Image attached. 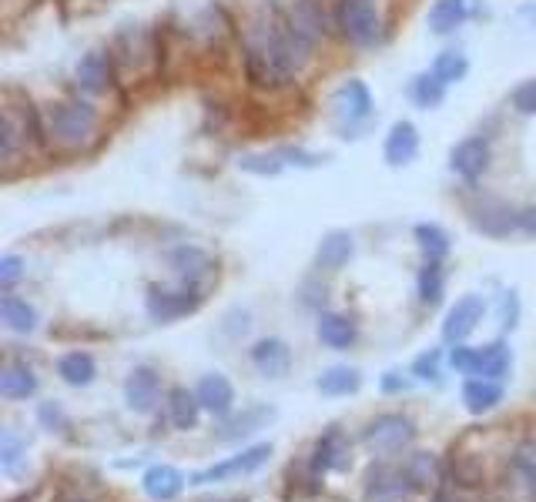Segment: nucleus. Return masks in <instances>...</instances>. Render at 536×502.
<instances>
[{
	"instance_id": "33",
	"label": "nucleus",
	"mask_w": 536,
	"mask_h": 502,
	"mask_svg": "<svg viewBox=\"0 0 536 502\" xmlns=\"http://www.w3.org/2000/svg\"><path fill=\"white\" fill-rule=\"evenodd\" d=\"M362 389V375L359 369H349V365H332L319 375V392L322 395H352Z\"/></svg>"
},
{
	"instance_id": "26",
	"label": "nucleus",
	"mask_w": 536,
	"mask_h": 502,
	"mask_svg": "<svg viewBox=\"0 0 536 502\" xmlns=\"http://www.w3.org/2000/svg\"><path fill=\"white\" fill-rule=\"evenodd\" d=\"M57 375L67 382V385H74V389H84V385H91L94 382V375H98V365H94V359L88 352H67L57 359Z\"/></svg>"
},
{
	"instance_id": "25",
	"label": "nucleus",
	"mask_w": 536,
	"mask_h": 502,
	"mask_svg": "<svg viewBox=\"0 0 536 502\" xmlns=\"http://www.w3.org/2000/svg\"><path fill=\"white\" fill-rule=\"evenodd\" d=\"M476 228H480L483 235L503 238V235H510L513 228H520V215L500 205V201H490V205H483L476 211Z\"/></svg>"
},
{
	"instance_id": "30",
	"label": "nucleus",
	"mask_w": 536,
	"mask_h": 502,
	"mask_svg": "<svg viewBox=\"0 0 536 502\" xmlns=\"http://www.w3.org/2000/svg\"><path fill=\"white\" fill-rule=\"evenodd\" d=\"M0 318L11 332H21V335H31L37 328V312L34 305H27L24 298L17 295H4L0 298Z\"/></svg>"
},
{
	"instance_id": "24",
	"label": "nucleus",
	"mask_w": 536,
	"mask_h": 502,
	"mask_svg": "<svg viewBox=\"0 0 536 502\" xmlns=\"http://www.w3.org/2000/svg\"><path fill=\"white\" fill-rule=\"evenodd\" d=\"M463 402L473 415H483L503 402V385L496 379H469L463 385Z\"/></svg>"
},
{
	"instance_id": "4",
	"label": "nucleus",
	"mask_w": 536,
	"mask_h": 502,
	"mask_svg": "<svg viewBox=\"0 0 536 502\" xmlns=\"http://www.w3.org/2000/svg\"><path fill=\"white\" fill-rule=\"evenodd\" d=\"M335 24H339L346 41L359 47L376 44L382 34V17H379L376 0H339V7H335Z\"/></svg>"
},
{
	"instance_id": "19",
	"label": "nucleus",
	"mask_w": 536,
	"mask_h": 502,
	"mask_svg": "<svg viewBox=\"0 0 536 502\" xmlns=\"http://www.w3.org/2000/svg\"><path fill=\"white\" fill-rule=\"evenodd\" d=\"M352 251H356V245H352V235L349 231H329V235H322L319 248H315V268L319 272H339V268L349 265Z\"/></svg>"
},
{
	"instance_id": "23",
	"label": "nucleus",
	"mask_w": 536,
	"mask_h": 502,
	"mask_svg": "<svg viewBox=\"0 0 536 502\" xmlns=\"http://www.w3.org/2000/svg\"><path fill=\"white\" fill-rule=\"evenodd\" d=\"M335 108L349 121H366L372 114V94L362 81H346L335 91Z\"/></svg>"
},
{
	"instance_id": "37",
	"label": "nucleus",
	"mask_w": 536,
	"mask_h": 502,
	"mask_svg": "<svg viewBox=\"0 0 536 502\" xmlns=\"http://www.w3.org/2000/svg\"><path fill=\"white\" fill-rule=\"evenodd\" d=\"M27 456V446L21 442L14 429L0 432V466H4L7 476H21V462Z\"/></svg>"
},
{
	"instance_id": "8",
	"label": "nucleus",
	"mask_w": 536,
	"mask_h": 502,
	"mask_svg": "<svg viewBox=\"0 0 536 502\" xmlns=\"http://www.w3.org/2000/svg\"><path fill=\"white\" fill-rule=\"evenodd\" d=\"M285 24H289V31L309 47L325 41V34H329V21H325L322 0H292L289 14H285Z\"/></svg>"
},
{
	"instance_id": "1",
	"label": "nucleus",
	"mask_w": 536,
	"mask_h": 502,
	"mask_svg": "<svg viewBox=\"0 0 536 502\" xmlns=\"http://www.w3.org/2000/svg\"><path fill=\"white\" fill-rule=\"evenodd\" d=\"M309 54L312 47L289 31L285 17L255 21L245 41V74L255 88L279 91L285 84H292L295 74L309 64Z\"/></svg>"
},
{
	"instance_id": "50",
	"label": "nucleus",
	"mask_w": 536,
	"mask_h": 502,
	"mask_svg": "<svg viewBox=\"0 0 536 502\" xmlns=\"http://www.w3.org/2000/svg\"><path fill=\"white\" fill-rule=\"evenodd\" d=\"M402 389H409V379H402L399 372L382 375V392H402Z\"/></svg>"
},
{
	"instance_id": "31",
	"label": "nucleus",
	"mask_w": 536,
	"mask_h": 502,
	"mask_svg": "<svg viewBox=\"0 0 536 502\" xmlns=\"http://www.w3.org/2000/svg\"><path fill=\"white\" fill-rule=\"evenodd\" d=\"M319 339L329 345V349H349V345L356 342V325H352L346 315L325 312L319 318Z\"/></svg>"
},
{
	"instance_id": "52",
	"label": "nucleus",
	"mask_w": 536,
	"mask_h": 502,
	"mask_svg": "<svg viewBox=\"0 0 536 502\" xmlns=\"http://www.w3.org/2000/svg\"><path fill=\"white\" fill-rule=\"evenodd\" d=\"M436 502H456V499H449V496H439Z\"/></svg>"
},
{
	"instance_id": "42",
	"label": "nucleus",
	"mask_w": 536,
	"mask_h": 502,
	"mask_svg": "<svg viewBox=\"0 0 536 502\" xmlns=\"http://www.w3.org/2000/svg\"><path fill=\"white\" fill-rule=\"evenodd\" d=\"M513 469L526 482H536V439H526L513 449Z\"/></svg>"
},
{
	"instance_id": "15",
	"label": "nucleus",
	"mask_w": 536,
	"mask_h": 502,
	"mask_svg": "<svg viewBox=\"0 0 536 502\" xmlns=\"http://www.w3.org/2000/svg\"><path fill=\"white\" fill-rule=\"evenodd\" d=\"M151 54H155V47H151V37L141 31V27H128V31H121L118 41H114L111 64L124 67V71L141 74V64H145V57H151Z\"/></svg>"
},
{
	"instance_id": "41",
	"label": "nucleus",
	"mask_w": 536,
	"mask_h": 502,
	"mask_svg": "<svg viewBox=\"0 0 536 502\" xmlns=\"http://www.w3.org/2000/svg\"><path fill=\"white\" fill-rule=\"evenodd\" d=\"M453 479H456V486H466V489L483 486V466L473 456H459L453 462Z\"/></svg>"
},
{
	"instance_id": "27",
	"label": "nucleus",
	"mask_w": 536,
	"mask_h": 502,
	"mask_svg": "<svg viewBox=\"0 0 536 502\" xmlns=\"http://www.w3.org/2000/svg\"><path fill=\"white\" fill-rule=\"evenodd\" d=\"M78 84L88 94H101V91H108V84H111V57H104V54H88V57H81V64H78Z\"/></svg>"
},
{
	"instance_id": "9",
	"label": "nucleus",
	"mask_w": 536,
	"mask_h": 502,
	"mask_svg": "<svg viewBox=\"0 0 536 502\" xmlns=\"http://www.w3.org/2000/svg\"><path fill=\"white\" fill-rule=\"evenodd\" d=\"M201 308V292L198 288H181V292H171V288H151L148 292V315L155 322H175V318H185Z\"/></svg>"
},
{
	"instance_id": "18",
	"label": "nucleus",
	"mask_w": 536,
	"mask_h": 502,
	"mask_svg": "<svg viewBox=\"0 0 536 502\" xmlns=\"http://www.w3.org/2000/svg\"><path fill=\"white\" fill-rule=\"evenodd\" d=\"M195 395H198L201 409L212 412V415H218V419H225V415L232 412V405H235V385L228 382L222 372H208V375H201V382H198Z\"/></svg>"
},
{
	"instance_id": "16",
	"label": "nucleus",
	"mask_w": 536,
	"mask_h": 502,
	"mask_svg": "<svg viewBox=\"0 0 536 502\" xmlns=\"http://www.w3.org/2000/svg\"><path fill=\"white\" fill-rule=\"evenodd\" d=\"M449 168H453L459 178L476 181L486 168H490V144L483 138H466L463 144H456L453 154H449Z\"/></svg>"
},
{
	"instance_id": "45",
	"label": "nucleus",
	"mask_w": 536,
	"mask_h": 502,
	"mask_svg": "<svg viewBox=\"0 0 536 502\" xmlns=\"http://www.w3.org/2000/svg\"><path fill=\"white\" fill-rule=\"evenodd\" d=\"M21 278H24V258H17V255L0 258V285L11 288L21 282Z\"/></svg>"
},
{
	"instance_id": "10",
	"label": "nucleus",
	"mask_w": 536,
	"mask_h": 502,
	"mask_svg": "<svg viewBox=\"0 0 536 502\" xmlns=\"http://www.w3.org/2000/svg\"><path fill=\"white\" fill-rule=\"evenodd\" d=\"M349 466H352L349 439L342 436L339 426H329L312 449V472L315 476H325V472H346Z\"/></svg>"
},
{
	"instance_id": "20",
	"label": "nucleus",
	"mask_w": 536,
	"mask_h": 502,
	"mask_svg": "<svg viewBox=\"0 0 536 502\" xmlns=\"http://www.w3.org/2000/svg\"><path fill=\"white\" fill-rule=\"evenodd\" d=\"M185 476L175 469V466H168V462H158V466H151L145 472V479H141V486H145V492L155 502H171V499H178L181 492H185Z\"/></svg>"
},
{
	"instance_id": "13",
	"label": "nucleus",
	"mask_w": 536,
	"mask_h": 502,
	"mask_svg": "<svg viewBox=\"0 0 536 502\" xmlns=\"http://www.w3.org/2000/svg\"><path fill=\"white\" fill-rule=\"evenodd\" d=\"M275 412L272 405H248L245 412L232 415V419H225V426L215 432L218 442H242V439H252L255 432L268 429V422H275Z\"/></svg>"
},
{
	"instance_id": "6",
	"label": "nucleus",
	"mask_w": 536,
	"mask_h": 502,
	"mask_svg": "<svg viewBox=\"0 0 536 502\" xmlns=\"http://www.w3.org/2000/svg\"><path fill=\"white\" fill-rule=\"evenodd\" d=\"M268 459H272V442H258V446H248L232 459H222V462H215V466L195 472V476L188 479V486H212V482H228L235 476H252Z\"/></svg>"
},
{
	"instance_id": "3",
	"label": "nucleus",
	"mask_w": 536,
	"mask_h": 502,
	"mask_svg": "<svg viewBox=\"0 0 536 502\" xmlns=\"http://www.w3.org/2000/svg\"><path fill=\"white\" fill-rule=\"evenodd\" d=\"M362 442H366V449L379 452V456H396V452L409 449L416 442V422L402 412L376 415V419L362 429Z\"/></svg>"
},
{
	"instance_id": "29",
	"label": "nucleus",
	"mask_w": 536,
	"mask_h": 502,
	"mask_svg": "<svg viewBox=\"0 0 536 502\" xmlns=\"http://www.w3.org/2000/svg\"><path fill=\"white\" fill-rule=\"evenodd\" d=\"M168 415H171V422H175V429L181 432H188V429H195L198 426V415H201V402H198V395L195 392H188V389H171L168 395Z\"/></svg>"
},
{
	"instance_id": "11",
	"label": "nucleus",
	"mask_w": 536,
	"mask_h": 502,
	"mask_svg": "<svg viewBox=\"0 0 536 502\" xmlns=\"http://www.w3.org/2000/svg\"><path fill=\"white\" fill-rule=\"evenodd\" d=\"M168 265L171 272H175L181 282H185V288H195L205 282L208 275L215 272V258L208 255L205 248L198 245H178L168 251Z\"/></svg>"
},
{
	"instance_id": "40",
	"label": "nucleus",
	"mask_w": 536,
	"mask_h": 502,
	"mask_svg": "<svg viewBox=\"0 0 536 502\" xmlns=\"http://www.w3.org/2000/svg\"><path fill=\"white\" fill-rule=\"evenodd\" d=\"M443 94H446V84L439 81L436 74H423L413 84V98L423 104V108H436V104L443 101Z\"/></svg>"
},
{
	"instance_id": "39",
	"label": "nucleus",
	"mask_w": 536,
	"mask_h": 502,
	"mask_svg": "<svg viewBox=\"0 0 536 502\" xmlns=\"http://www.w3.org/2000/svg\"><path fill=\"white\" fill-rule=\"evenodd\" d=\"M238 168L248 171V175H279V171L285 168L282 154H245L242 161H238Z\"/></svg>"
},
{
	"instance_id": "36",
	"label": "nucleus",
	"mask_w": 536,
	"mask_h": 502,
	"mask_svg": "<svg viewBox=\"0 0 536 502\" xmlns=\"http://www.w3.org/2000/svg\"><path fill=\"white\" fill-rule=\"evenodd\" d=\"M443 288H446V278H443V265L439 262H426V268L419 272V302L436 308L443 302Z\"/></svg>"
},
{
	"instance_id": "51",
	"label": "nucleus",
	"mask_w": 536,
	"mask_h": 502,
	"mask_svg": "<svg viewBox=\"0 0 536 502\" xmlns=\"http://www.w3.org/2000/svg\"><path fill=\"white\" fill-rule=\"evenodd\" d=\"M520 228L526 231V235H536V205L520 211Z\"/></svg>"
},
{
	"instance_id": "49",
	"label": "nucleus",
	"mask_w": 536,
	"mask_h": 502,
	"mask_svg": "<svg viewBox=\"0 0 536 502\" xmlns=\"http://www.w3.org/2000/svg\"><path fill=\"white\" fill-rule=\"evenodd\" d=\"M279 154H282V158H292V164H302V168H315V164H319V158H315V154L299 151V148H285Z\"/></svg>"
},
{
	"instance_id": "21",
	"label": "nucleus",
	"mask_w": 536,
	"mask_h": 502,
	"mask_svg": "<svg viewBox=\"0 0 536 502\" xmlns=\"http://www.w3.org/2000/svg\"><path fill=\"white\" fill-rule=\"evenodd\" d=\"M419 151V131L413 121H396L392 124V131L386 134V161L392 168H402V164H409L416 158Z\"/></svg>"
},
{
	"instance_id": "14",
	"label": "nucleus",
	"mask_w": 536,
	"mask_h": 502,
	"mask_svg": "<svg viewBox=\"0 0 536 502\" xmlns=\"http://www.w3.org/2000/svg\"><path fill=\"white\" fill-rule=\"evenodd\" d=\"M158 395H161V379L151 365H138V369L128 372V379H124V402H128V409L151 412L158 405Z\"/></svg>"
},
{
	"instance_id": "28",
	"label": "nucleus",
	"mask_w": 536,
	"mask_h": 502,
	"mask_svg": "<svg viewBox=\"0 0 536 502\" xmlns=\"http://www.w3.org/2000/svg\"><path fill=\"white\" fill-rule=\"evenodd\" d=\"M402 466H406L416 492H429L443 482V469H439V459L433 456V452H413Z\"/></svg>"
},
{
	"instance_id": "17",
	"label": "nucleus",
	"mask_w": 536,
	"mask_h": 502,
	"mask_svg": "<svg viewBox=\"0 0 536 502\" xmlns=\"http://www.w3.org/2000/svg\"><path fill=\"white\" fill-rule=\"evenodd\" d=\"M252 365L265 379H282L292 369V349L282 339H258L252 345Z\"/></svg>"
},
{
	"instance_id": "53",
	"label": "nucleus",
	"mask_w": 536,
	"mask_h": 502,
	"mask_svg": "<svg viewBox=\"0 0 536 502\" xmlns=\"http://www.w3.org/2000/svg\"><path fill=\"white\" fill-rule=\"evenodd\" d=\"M530 486H533V502H536V482H530Z\"/></svg>"
},
{
	"instance_id": "43",
	"label": "nucleus",
	"mask_w": 536,
	"mask_h": 502,
	"mask_svg": "<svg viewBox=\"0 0 536 502\" xmlns=\"http://www.w3.org/2000/svg\"><path fill=\"white\" fill-rule=\"evenodd\" d=\"M37 419H41V426L47 432H64L67 429V415L57 402H41V409H37Z\"/></svg>"
},
{
	"instance_id": "44",
	"label": "nucleus",
	"mask_w": 536,
	"mask_h": 502,
	"mask_svg": "<svg viewBox=\"0 0 536 502\" xmlns=\"http://www.w3.org/2000/svg\"><path fill=\"white\" fill-rule=\"evenodd\" d=\"M439 362H443V352L429 349L413 362V375H416V379H439Z\"/></svg>"
},
{
	"instance_id": "34",
	"label": "nucleus",
	"mask_w": 536,
	"mask_h": 502,
	"mask_svg": "<svg viewBox=\"0 0 536 502\" xmlns=\"http://www.w3.org/2000/svg\"><path fill=\"white\" fill-rule=\"evenodd\" d=\"M466 17H469L466 0H436V7L429 11V27L436 34H453Z\"/></svg>"
},
{
	"instance_id": "7",
	"label": "nucleus",
	"mask_w": 536,
	"mask_h": 502,
	"mask_svg": "<svg viewBox=\"0 0 536 502\" xmlns=\"http://www.w3.org/2000/svg\"><path fill=\"white\" fill-rule=\"evenodd\" d=\"M416 496V486L409 479L406 466H392V462H382V466H372L366 472V499L369 502H409Z\"/></svg>"
},
{
	"instance_id": "47",
	"label": "nucleus",
	"mask_w": 536,
	"mask_h": 502,
	"mask_svg": "<svg viewBox=\"0 0 536 502\" xmlns=\"http://www.w3.org/2000/svg\"><path fill=\"white\" fill-rule=\"evenodd\" d=\"M516 322H520V295L506 292L503 295V328H506V332H513Z\"/></svg>"
},
{
	"instance_id": "32",
	"label": "nucleus",
	"mask_w": 536,
	"mask_h": 502,
	"mask_svg": "<svg viewBox=\"0 0 536 502\" xmlns=\"http://www.w3.org/2000/svg\"><path fill=\"white\" fill-rule=\"evenodd\" d=\"M37 392V375L27 365H7L0 372V395L4 399H31Z\"/></svg>"
},
{
	"instance_id": "12",
	"label": "nucleus",
	"mask_w": 536,
	"mask_h": 502,
	"mask_svg": "<svg viewBox=\"0 0 536 502\" xmlns=\"http://www.w3.org/2000/svg\"><path fill=\"white\" fill-rule=\"evenodd\" d=\"M483 312H486V302L480 295H463L453 308H449V315L443 322V339L453 345L466 342L469 335L476 332V325L483 322Z\"/></svg>"
},
{
	"instance_id": "35",
	"label": "nucleus",
	"mask_w": 536,
	"mask_h": 502,
	"mask_svg": "<svg viewBox=\"0 0 536 502\" xmlns=\"http://www.w3.org/2000/svg\"><path fill=\"white\" fill-rule=\"evenodd\" d=\"M416 241H419V248H423L426 262H443L449 255V235L439 225H429V221L416 225Z\"/></svg>"
},
{
	"instance_id": "38",
	"label": "nucleus",
	"mask_w": 536,
	"mask_h": 502,
	"mask_svg": "<svg viewBox=\"0 0 536 502\" xmlns=\"http://www.w3.org/2000/svg\"><path fill=\"white\" fill-rule=\"evenodd\" d=\"M466 71H469V64H466V57L459 54V51H443V54L436 57V64H433V74H436L443 84L463 81Z\"/></svg>"
},
{
	"instance_id": "22",
	"label": "nucleus",
	"mask_w": 536,
	"mask_h": 502,
	"mask_svg": "<svg viewBox=\"0 0 536 502\" xmlns=\"http://www.w3.org/2000/svg\"><path fill=\"white\" fill-rule=\"evenodd\" d=\"M510 365H513L510 345H506V342H490V345H483V349H476L473 372H469V375H476V379H496V382H500L503 375L510 372Z\"/></svg>"
},
{
	"instance_id": "46",
	"label": "nucleus",
	"mask_w": 536,
	"mask_h": 502,
	"mask_svg": "<svg viewBox=\"0 0 536 502\" xmlns=\"http://www.w3.org/2000/svg\"><path fill=\"white\" fill-rule=\"evenodd\" d=\"M513 108L520 114H536V77L513 91Z\"/></svg>"
},
{
	"instance_id": "5",
	"label": "nucleus",
	"mask_w": 536,
	"mask_h": 502,
	"mask_svg": "<svg viewBox=\"0 0 536 502\" xmlns=\"http://www.w3.org/2000/svg\"><path fill=\"white\" fill-rule=\"evenodd\" d=\"M27 141H44V121L31 111V104H24L21 114L7 104L4 114H0V158H4V164H11L21 148H27Z\"/></svg>"
},
{
	"instance_id": "48",
	"label": "nucleus",
	"mask_w": 536,
	"mask_h": 502,
	"mask_svg": "<svg viewBox=\"0 0 536 502\" xmlns=\"http://www.w3.org/2000/svg\"><path fill=\"white\" fill-rule=\"evenodd\" d=\"M473 355H476V349H466V345H456V349L449 352V365H453L456 372L469 375V372H473Z\"/></svg>"
},
{
	"instance_id": "2",
	"label": "nucleus",
	"mask_w": 536,
	"mask_h": 502,
	"mask_svg": "<svg viewBox=\"0 0 536 502\" xmlns=\"http://www.w3.org/2000/svg\"><path fill=\"white\" fill-rule=\"evenodd\" d=\"M98 131V111L88 101H64L44 114V134L61 148H81Z\"/></svg>"
}]
</instances>
